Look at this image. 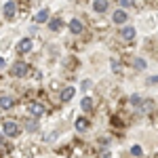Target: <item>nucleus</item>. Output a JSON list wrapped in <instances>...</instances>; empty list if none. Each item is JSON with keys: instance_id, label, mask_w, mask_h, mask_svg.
I'll use <instances>...</instances> for the list:
<instances>
[{"instance_id": "22", "label": "nucleus", "mask_w": 158, "mask_h": 158, "mask_svg": "<svg viewBox=\"0 0 158 158\" xmlns=\"http://www.w3.org/2000/svg\"><path fill=\"white\" fill-rule=\"evenodd\" d=\"M135 0H120V6H133Z\"/></svg>"}, {"instance_id": "25", "label": "nucleus", "mask_w": 158, "mask_h": 158, "mask_svg": "<svg viewBox=\"0 0 158 158\" xmlns=\"http://www.w3.org/2000/svg\"><path fill=\"white\" fill-rule=\"evenodd\" d=\"M2 68H4V59L0 57V70H2Z\"/></svg>"}, {"instance_id": "7", "label": "nucleus", "mask_w": 158, "mask_h": 158, "mask_svg": "<svg viewBox=\"0 0 158 158\" xmlns=\"http://www.w3.org/2000/svg\"><path fill=\"white\" fill-rule=\"evenodd\" d=\"M13 106H15V99H13L11 95H2V97H0V108L2 110H11Z\"/></svg>"}, {"instance_id": "4", "label": "nucleus", "mask_w": 158, "mask_h": 158, "mask_svg": "<svg viewBox=\"0 0 158 158\" xmlns=\"http://www.w3.org/2000/svg\"><path fill=\"white\" fill-rule=\"evenodd\" d=\"M17 51H19V53H30V51H32V40H30V38H23V40H19V44H17Z\"/></svg>"}, {"instance_id": "18", "label": "nucleus", "mask_w": 158, "mask_h": 158, "mask_svg": "<svg viewBox=\"0 0 158 158\" xmlns=\"http://www.w3.org/2000/svg\"><path fill=\"white\" fill-rule=\"evenodd\" d=\"M76 129H78V131H86V129H89V122H86L85 118H78V120H76Z\"/></svg>"}, {"instance_id": "21", "label": "nucleus", "mask_w": 158, "mask_h": 158, "mask_svg": "<svg viewBox=\"0 0 158 158\" xmlns=\"http://www.w3.org/2000/svg\"><path fill=\"white\" fill-rule=\"evenodd\" d=\"M148 85H158V74H156V76H150V78H148Z\"/></svg>"}, {"instance_id": "13", "label": "nucleus", "mask_w": 158, "mask_h": 158, "mask_svg": "<svg viewBox=\"0 0 158 158\" xmlns=\"http://www.w3.org/2000/svg\"><path fill=\"white\" fill-rule=\"evenodd\" d=\"M72 97H74V86H68V89L61 91V99H63V101H70Z\"/></svg>"}, {"instance_id": "16", "label": "nucleus", "mask_w": 158, "mask_h": 158, "mask_svg": "<svg viewBox=\"0 0 158 158\" xmlns=\"http://www.w3.org/2000/svg\"><path fill=\"white\" fill-rule=\"evenodd\" d=\"M80 106H82V110H85V112H91V110H93V101H91V97H85Z\"/></svg>"}, {"instance_id": "20", "label": "nucleus", "mask_w": 158, "mask_h": 158, "mask_svg": "<svg viewBox=\"0 0 158 158\" xmlns=\"http://www.w3.org/2000/svg\"><path fill=\"white\" fill-rule=\"evenodd\" d=\"M131 103L133 106H141V97L139 95H131Z\"/></svg>"}, {"instance_id": "24", "label": "nucleus", "mask_w": 158, "mask_h": 158, "mask_svg": "<svg viewBox=\"0 0 158 158\" xmlns=\"http://www.w3.org/2000/svg\"><path fill=\"white\" fill-rule=\"evenodd\" d=\"M0 148H9L6 143H4V135H2V133H0Z\"/></svg>"}, {"instance_id": "15", "label": "nucleus", "mask_w": 158, "mask_h": 158, "mask_svg": "<svg viewBox=\"0 0 158 158\" xmlns=\"http://www.w3.org/2000/svg\"><path fill=\"white\" fill-rule=\"evenodd\" d=\"M146 65H148L146 59H141V57H137V59L133 61V68H135V70H146Z\"/></svg>"}, {"instance_id": "17", "label": "nucleus", "mask_w": 158, "mask_h": 158, "mask_svg": "<svg viewBox=\"0 0 158 158\" xmlns=\"http://www.w3.org/2000/svg\"><path fill=\"white\" fill-rule=\"evenodd\" d=\"M25 129H27V131H38V122L34 120V118L25 120Z\"/></svg>"}, {"instance_id": "12", "label": "nucleus", "mask_w": 158, "mask_h": 158, "mask_svg": "<svg viewBox=\"0 0 158 158\" xmlns=\"http://www.w3.org/2000/svg\"><path fill=\"white\" fill-rule=\"evenodd\" d=\"M112 19H114V23H124L127 21V13L124 11H116L112 15Z\"/></svg>"}, {"instance_id": "19", "label": "nucleus", "mask_w": 158, "mask_h": 158, "mask_svg": "<svg viewBox=\"0 0 158 158\" xmlns=\"http://www.w3.org/2000/svg\"><path fill=\"white\" fill-rule=\"evenodd\" d=\"M131 154H133V156H141L143 152H141V148H139V146H133V148H131Z\"/></svg>"}, {"instance_id": "1", "label": "nucleus", "mask_w": 158, "mask_h": 158, "mask_svg": "<svg viewBox=\"0 0 158 158\" xmlns=\"http://www.w3.org/2000/svg\"><path fill=\"white\" fill-rule=\"evenodd\" d=\"M2 131H4V135H9V137H17V135L21 133V127H19L15 120H4Z\"/></svg>"}, {"instance_id": "9", "label": "nucleus", "mask_w": 158, "mask_h": 158, "mask_svg": "<svg viewBox=\"0 0 158 158\" xmlns=\"http://www.w3.org/2000/svg\"><path fill=\"white\" fill-rule=\"evenodd\" d=\"M120 36L124 38V40H135V27H131V25L122 27V30H120Z\"/></svg>"}, {"instance_id": "23", "label": "nucleus", "mask_w": 158, "mask_h": 158, "mask_svg": "<svg viewBox=\"0 0 158 158\" xmlns=\"http://www.w3.org/2000/svg\"><path fill=\"white\" fill-rule=\"evenodd\" d=\"M112 70H114V72H120V65H118L116 61H112Z\"/></svg>"}, {"instance_id": "3", "label": "nucleus", "mask_w": 158, "mask_h": 158, "mask_svg": "<svg viewBox=\"0 0 158 158\" xmlns=\"http://www.w3.org/2000/svg\"><path fill=\"white\" fill-rule=\"evenodd\" d=\"M139 108H141V114H152V112H154V101H152V99H141V106H139Z\"/></svg>"}, {"instance_id": "2", "label": "nucleus", "mask_w": 158, "mask_h": 158, "mask_svg": "<svg viewBox=\"0 0 158 158\" xmlns=\"http://www.w3.org/2000/svg\"><path fill=\"white\" fill-rule=\"evenodd\" d=\"M27 72H30V65L25 61H17V63H13V68H11L13 76H25Z\"/></svg>"}, {"instance_id": "14", "label": "nucleus", "mask_w": 158, "mask_h": 158, "mask_svg": "<svg viewBox=\"0 0 158 158\" xmlns=\"http://www.w3.org/2000/svg\"><path fill=\"white\" fill-rule=\"evenodd\" d=\"M61 25H63V21H61V19H51V21H49V27L53 30V32H59Z\"/></svg>"}, {"instance_id": "11", "label": "nucleus", "mask_w": 158, "mask_h": 158, "mask_svg": "<svg viewBox=\"0 0 158 158\" xmlns=\"http://www.w3.org/2000/svg\"><path fill=\"white\" fill-rule=\"evenodd\" d=\"M34 21H36V23H44V21H49V11H47V9L38 11L36 17H34Z\"/></svg>"}, {"instance_id": "5", "label": "nucleus", "mask_w": 158, "mask_h": 158, "mask_svg": "<svg viewBox=\"0 0 158 158\" xmlns=\"http://www.w3.org/2000/svg\"><path fill=\"white\" fill-rule=\"evenodd\" d=\"M30 114H32V116H42V114H44V106L38 103V101L30 103Z\"/></svg>"}, {"instance_id": "6", "label": "nucleus", "mask_w": 158, "mask_h": 158, "mask_svg": "<svg viewBox=\"0 0 158 158\" xmlns=\"http://www.w3.org/2000/svg\"><path fill=\"white\" fill-rule=\"evenodd\" d=\"M2 13H4V17L13 19V17H15V13H17V6H15V2H6V4H4V9H2Z\"/></svg>"}, {"instance_id": "8", "label": "nucleus", "mask_w": 158, "mask_h": 158, "mask_svg": "<svg viewBox=\"0 0 158 158\" xmlns=\"http://www.w3.org/2000/svg\"><path fill=\"white\" fill-rule=\"evenodd\" d=\"M82 30H85V25H82L80 19H72V21H70V32H72V34H80Z\"/></svg>"}, {"instance_id": "10", "label": "nucleus", "mask_w": 158, "mask_h": 158, "mask_svg": "<svg viewBox=\"0 0 158 158\" xmlns=\"http://www.w3.org/2000/svg\"><path fill=\"white\" fill-rule=\"evenodd\" d=\"M93 9L97 13H106L108 11V0H95L93 2Z\"/></svg>"}]
</instances>
